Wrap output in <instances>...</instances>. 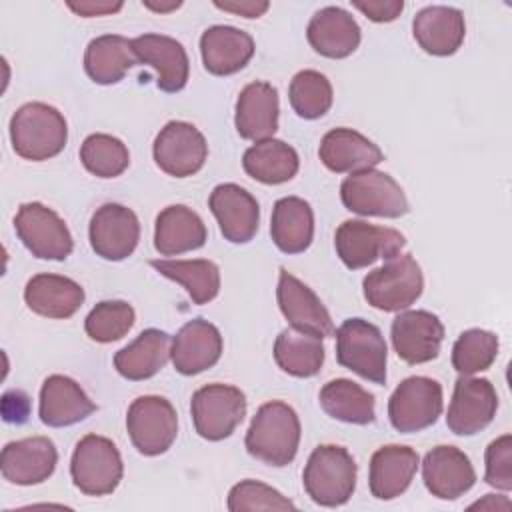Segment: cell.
I'll return each instance as SVG.
<instances>
[{
    "label": "cell",
    "mask_w": 512,
    "mask_h": 512,
    "mask_svg": "<svg viewBox=\"0 0 512 512\" xmlns=\"http://www.w3.org/2000/svg\"><path fill=\"white\" fill-rule=\"evenodd\" d=\"M292 110L304 120L322 118L334 100L330 80L318 70H300L288 88Z\"/></svg>",
    "instance_id": "f35d334b"
},
{
    "label": "cell",
    "mask_w": 512,
    "mask_h": 512,
    "mask_svg": "<svg viewBox=\"0 0 512 512\" xmlns=\"http://www.w3.org/2000/svg\"><path fill=\"white\" fill-rule=\"evenodd\" d=\"M406 246L402 232L386 226H374L364 220H346L336 228L334 248L342 264L360 270L376 260H390Z\"/></svg>",
    "instance_id": "9c48e42d"
},
{
    "label": "cell",
    "mask_w": 512,
    "mask_h": 512,
    "mask_svg": "<svg viewBox=\"0 0 512 512\" xmlns=\"http://www.w3.org/2000/svg\"><path fill=\"white\" fill-rule=\"evenodd\" d=\"M96 410L82 386L64 374H52L40 388L38 416L50 428H64L82 422Z\"/></svg>",
    "instance_id": "cb8c5ba5"
},
{
    "label": "cell",
    "mask_w": 512,
    "mask_h": 512,
    "mask_svg": "<svg viewBox=\"0 0 512 512\" xmlns=\"http://www.w3.org/2000/svg\"><path fill=\"white\" fill-rule=\"evenodd\" d=\"M220 356L222 334L212 322L204 318L186 322L172 338L170 358L176 372L184 376H194L212 368Z\"/></svg>",
    "instance_id": "44dd1931"
},
{
    "label": "cell",
    "mask_w": 512,
    "mask_h": 512,
    "mask_svg": "<svg viewBox=\"0 0 512 512\" xmlns=\"http://www.w3.org/2000/svg\"><path fill=\"white\" fill-rule=\"evenodd\" d=\"M214 6L224 12L244 16V18H260L270 8V4L266 0H232V2L216 0Z\"/></svg>",
    "instance_id": "7dc6e473"
},
{
    "label": "cell",
    "mask_w": 512,
    "mask_h": 512,
    "mask_svg": "<svg viewBox=\"0 0 512 512\" xmlns=\"http://www.w3.org/2000/svg\"><path fill=\"white\" fill-rule=\"evenodd\" d=\"M82 166L98 178H116L130 164L126 144L112 134H90L80 146Z\"/></svg>",
    "instance_id": "ab89813d"
},
{
    "label": "cell",
    "mask_w": 512,
    "mask_h": 512,
    "mask_svg": "<svg viewBox=\"0 0 512 512\" xmlns=\"http://www.w3.org/2000/svg\"><path fill=\"white\" fill-rule=\"evenodd\" d=\"M244 172L262 184H284L300 168L298 152L276 138L254 142L242 156Z\"/></svg>",
    "instance_id": "e575fe53"
},
{
    "label": "cell",
    "mask_w": 512,
    "mask_h": 512,
    "mask_svg": "<svg viewBox=\"0 0 512 512\" xmlns=\"http://www.w3.org/2000/svg\"><path fill=\"white\" fill-rule=\"evenodd\" d=\"M318 400L330 418L346 424L364 426L376 418L374 396L348 378L326 382L318 394Z\"/></svg>",
    "instance_id": "8d00e7d4"
},
{
    "label": "cell",
    "mask_w": 512,
    "mask_h": 512,
    "mask_svg": "<svg viewBox=\"0 0 512 512\" xmlns=\"http://www.w3.org/2000/svg\"><path fill=\"white\" fill-rule=\"evenodd\" d=\"M356 10H360L372 22H392L396 20L402 10V0H376V2H352Z\"/></svg>",
    "instance_id": "f6af8a7d"
},
{
    "label": "cell",
    "mask_w": 512,
    "mask_h": 512,
    "mask_svg": "<svg viewBox=\"0 0 512 512\" xmlns=\"http://www.w3.org/2000/svg\"><path fill=\"white\" fill-rule=\"evenodd\" d=\"M470 508H480V510H500V508H510V500L506 496H496V494H486L484 500L474 502Z\"/></svg>",
    "instance_id": "681fc988"
},
{
    "label": "cell",
    "mask_w": 512,
    "mask_h": 512,
    "mask_svg": "<svg viewBox=\"0 0 512 512\" xmlns=\"http://www.w3.org/2000/svg\"><path fill=\"white\" fill-rule=\"evenodd\" d=\"M208 206L228 242L246 244L256 236L260 224V206L246 188L234 182L218 184L210 192Z\"/></svg>",
    "instance_id": "e0dca14e"
},
{
    "label": "cell",
    "mask_w": 512,
    "mask_h": 512,
    "mask_svg": "<svg viewBox=\"0 0 512 512\" xmlns=\"http://www.w3.org/2000/svg\"><path fill=\"white\" fill-rule=\"evenodd\" d=\"M254 40L248 32L216 24L202 32L200 54L204 68L214 76H230L240 72L254 56Z\"/></svg>",
    "instance_id": "484cf974"
},
{
    "label": "cell",
    "mask_w": 512,
    "mask_h": 512,
    "mask_svg": "<svg viewBox=\"0 0 512 512\" xmlns=\"http://www.w3.org/2000/svg\"><path fill=\"white\" fill-rule=\"evenodd\" d=\"M270 236L284 254L304 252L314 238V212L304 198L284 196L276 200L270 220Z\"/></svg>",
    "instance_id": "d6a6232c"
},
{
    "label": "cell",
    "mask_w": 512,
    "mask_h": 512,
    "mask_svg": "<svg viewBox=\"0 0 512 512\" xmlns=\"http://www.w3.org/2000/svg\"><path fill=\"white\" fill-rule=\"evenodd\" d=\"M74 14L84 16V18H92V16H106V14H114L120 12L124 2H106V0H86V2H68L66 4Z\"/></svg>",
    "instance_id": "c3c4849f"
},
{
    "label": "cell",
    "mask_w": 512,
    "mask_h": 512,
    "mask_svg": "<svg viewBox=\"0 0 512 512\" xmlns=\"http://www.w3.org/2000/svg\"><path fill=\"white\" fill-rule=\"evenodd\" d=\"M392 346L406 364H424L438 356L444 324L428 310H402L392 320Z\"/></svg>",
    "instance_id": "2e32d148"
},
{
    "label": "cell",
    "mask_w": 512,
    "mask_h": 512,
    "mask_svg": "<svg viewBox=\"0 0 512 512\" xmlns=\"http://www.w3.org/2000/svg\"><path fill=\"white\" fill-rule=\"evenodd\" d=\"M138 62L156 70V86L162 92H180L190 74V60L184 46L164 34H142L132 40Z\"/></svg>",
    "instance_id": "7402d4cb"
},
{
    "label": "cell",
    "mask_w": 512,
    "mask_h": 512,
    "mask_svg": "<svg viewBox=\"0 0 512 512\" xmlns=\"http://www.w3.org/2000/svg\"><path fill=\"white\" fill-rule=\"evenodd\" d=\"M208 230L204 220L184 204L166 206L156 216L154 248L162 256H178L206 244Z\"/></svg>",
    "instance_id": "4dcf8cb0"
},
{
    "label": "cell",
    "mask_w": 512,
    "mask_h": 512,
    "mask_svg": "<svg viewBox=\"0 0 512 512\" xmlns=\"http://www.w3.org/2000/svg\"><path fill=\"white\" fill-rule=\"evenodd\" d=\"M276 298L284 318L290 322L292 328L316 334L320 338L334 336L336 328L326 306L312 292V288H308L286 268H280Z\"/></svg>",
    "instance_id": "d6986e66"
},
{
    "label": "cell",
    "mask_w": 512,
    "mask_h": 512,
    "mask_svg": "<svg viewBox=\"0 0 512 512\" xmlns=\"http://www.w3.org/2000/svg\"><path fill=\"white\" fill-rule=\"evenodd\" d=\"M136 312L124 300H102L98 302L84 320V330L90 340L108 344L124 338L134 326Z\"/></svg>",
    "instance_id": "b9f144b4"
},
{
    "label": "cell",
    "mask_w": 512,
    "mask_h": 512,
    "mask_svg": "<svg viewBox=\"0 0 512 512\" xmlns=\"http://www.w3.org/2000/svg\"><path fill=\"white\" fill-rule=\"evenodd\" d=\"M14 230L36 258L66 260L74 250L66 222L42 202L22 204L14 216Z\"/></svg>",
    "instance_id": "8fae6325"
},
{
    "label": "cell",
    "mask_w": 512,
    "mask_h": 512,
    "mask_svg": "<svg viewBox=\"0 0 512 512\" xmlns=\"http://www.w3.org/2000/svg\"><path fill=\"white\" fill-rule=\"evenodd\" d=\"M366 302L382 312H402L422 294L424 276L412 254H396L362 280Z\"/></svg>",
    "instance_id": "277c9868"
},
{
    "label": "cell",
    "mask_w": 512,
    "mask_h": 512,
    "mask_svg": "<svg viewBox=\"0 0 512 512\" xmlns=\"http://www.w3.org/2000/svg\"><path fill=\"white\" fill-rule=\"evenodd\" d=\"M336 360L360 378L386 384L388 348L380 328L364 318L344 320L336 332Z\"/></svg>",
    "instance_id": "5b68a950"
},
{
    "label": "cell",
    "mask_w": 512,
    "mask_h": 512,
    "mask_svg": "<svg viewBox=\"0 0 512 512\" xmlns=\"http://www.w3.org/2000/svg\"><path fill=\"white\" fill-rule=\"evenodd\" d=\"M156 166L174 178H186L202 170L208 158L204 134L190 122L172 120L154 138Z\"/></svg>",
    "instance_id": "4fadbf2b"
},
{
    "label": "cell",
    "mask_w": 512,
    "mask_h": 512,
    "mask_svg": "<svg viewBox=\"0 0 512 512\" xmlns=\"http://www.w3.org/2000/svg\"><path fill=\"white\" fill-rule=\"evenodd\" d=\"M442 386L428 376L402 380L388 400V418L402 434L420 432L432 426L442 414Z\"/></svg>",
    "instance_id": "7c38bea8"
},
{
    "label": "cell",
    "mask_w": 512,
    "mask_h": 512,
    "mask_svg": "<svg viewBox=\"0 0 512 512\" xmlns=\"http://www.w3.org/2000/svg\"><path fill=\"white\" fill-rule=\"evenodd\" d=\"M58 464V450L46 436H30L8 442L2 448L0 470L4 480L18 486H34L48 480Z\"/></svg>",
    "instance_id": "ac0fdd59"
},
{
    "label": "cell",
    "mask_w": 512,
    "mask_h": 512,
    "mask_svg": "<svg viewBox=\"0 0 512 512\" xmlns=\"http://www.w3.org/2000/svg\"><path fill=\"white\" fill-rule=\"evenodd\" d=\"M300 434L296 410L282 400H272L256 410L244 444L256 460L282 468L296 458Z\"/></svg>",
    "instance_id": "6da1fadb"
},
{
    "label": "cell",
    "mask_w": 512,
    "mask_h": 512,
    "mask_svg": "<svg viewBox=\"0 0 512 512\" xmlns=\"http://www.w3.org/2000/svg\"><path fill=\"white\" fill-rule=\"evenodd\" d=\"M486 472L484 482L498 490H512V436L502 434L492 440L484 454Z\"/></svg>",
    "instance_id": "ee69618b"
},
{
    "label": "cell",
    "mask_w": 512,
    "mask_h": 512,
    "mask_svg": "<svg viewBox=\"0 0 512 512\" xmlns=\"http://www.w3.org/2000/svg\"><path fill=\"white\" fill-rule=\"evenodd\" d=\"M142 4L150 10H154V12H172V10L182 6V2H176V0H172V2H148V0H144Z\"/></svg>",
    "instance_id": "f907efd6"
},
{
    "label": "cell",
    "mask_w": 512,
    "mask_h": 512,
    "mask_svg": "<svg viewBox=\"0 0 512 512\" xmlns=\"http://www.w3.org/2000/svg\"><path fill=\"white\" fill-rule=\"evenodd\" d=\"M170 348L172 342L164 330H142L136 340L114 354V368L126 380H148L166 366Z\"/></svg>",
    "instance_id": "1f68e13d"
},
{
    "label": "cell",
    "mask_w": 512,
    "mask_h": 512,
    "mask_svg": "<svg viewBox=\"0 0 512 512\" xmlns=\"http://www.w3.org/2000/svg\"><path fill=\"white\" fill-rule=\"evenodd\" d=\"M420 458L410 446L388 444L378 448L370 458L368 486L374 498L394 500L410 486Z\"/></svg>",
    "instance_id": "f546056e"
},
{
    "label": "cell",
    "mask_w": 512,
    "mask_h": 512,
    "mask_svg": "<svg viewBox=\"0 0 512 512\" xmlns=\"http://www.w3.org/2000/svg\"><path fill=\"white\" fill-rule=\"evenodd\" d=\"M24 302L38 316L66 320L84 304V288L68 276L44 272L26 282Z\"/></svg>",
    "instance_id": "f1b7e54d"
},
{
    "label": "cell",
    "mask_w": 512,
    "mask_h": 512,
    "mask_svg": "<svg viewBox=\"0 0 512 512\" xmlns=\"http://www.w3.org/2000/svg\"><path fill=\"white\" fill-rule=\"evenodd\" d=\"M126 430L140 454L160 456L176 440L178 416L164 396H140L128 406Z\"/></svg>",
    "instance_id": "30bf717a"
},
{
    "label": "cell",
    "mask_w": 512,
    "mask_h": 512,
    "mask_svg": "<svg viewBox=\"0 0 512 512\" xmlns=\"http://www.w3.org/2000/svg\"><path fill=\"white\" fill-rule=\"evenodd\" d=\"M138 62L132 40L120 34H104L88 42L84 52V70L92 82L108 86L120 82Z\"/></svg>",
    "instance_id": "836d02e7"
},
{
    "label": "cell",
    "mask_w": 512,
    "mask_h": 512,
    "mask_svg": "<svg viewBox=\"0 0 512 512\" xmlns=\"http://www.w3.org/2000/svg\"><path fill=\"white\" fill-rule=\"evenodd\" d=\"M70 476L74 486L86 496L112 494L124 476V464L116 444L100 434L80 438L72 452Z\"/></svg>",
    "instance_id": "8992f818"
},
{
    "label": "cell",
    "mask_w": 512,
    "mask_h": 512,
    "mask_svg": "<svg viewBox=\"0 0 512 512\" xmlns=\"http://www.w3.org/2000/svg\"><path fill=\"white\" fill-rule=\"evenodd\" d=\"M318 156L322 164L336 174H354L374 168L384 160L382 150L352 128H334L326 132L320 140Z\"/></svg>",
    "instance_id": "83f0119b"
},
{
    "label": "cell",
    "mask_w": 512,
    "mask_h": 512,
    "mask_svg": "<svg viewBox=\"0 0 512 512\" xmlns=\"http://www.w3.org/2000/svg\"><path fill=\"white\" fill-rule=\"evenodd\" d=\"M274 360L278 368L290 376H316L324 364L322 338L290 326L276 336Z\"/></svg>",
    "instance_id": "d590c367"
},
{
    "label": "cell",
    "mask_w": 512,
    "mask_h": 512,
    "mask_svg": "<svg viewBox=\"0 0 512 512\" xmlns=\"http://www.w3.org/2000/svg\"><path fill=\"white\" fill-rule=\"evenodd\" d=\"M228 510H296L294 502L282 496L276 488L258 482V480H242L234 484L228 492Z\"/></svg>",
    "instance_id": "7bdbcfd3"
},
{
    "label": "cell",
    "mask_w": 512,
    "mask_h": 512,
    "mask_svg": "<svg viewBox=\"0 0 512 512\" xmlns=\"http://www.w3.org/2000/svg\"><path fill=\"white\" fill-rule=\"evenodd\" d=\"M418 46L432 56H452L464 42V14L454 6H426L412 20Z\"/></svg>",
    "instance_id": "d4e9b609"
},
{
    "label": "cell",
    "mask_w": 512,
    "mask_h": 512,
    "mask_svg": "<svg viewBox=\"0 0 512 512\" xmlns=\"http://www.w3.org/2000/svg\"><path fill=\"white\" fill-rule=\"evenodd\" d=\"M306 38L320 56L340 60L358 48L362 34L350 12L340 6H326L310 18Z\"/></svg>",
    "instance_id": "4316f807"
},
{
    "label": "cell",
    "mask_w": 512,
    "mask_h": 512,
    "mask_svg": "<svg viewBox=\"0 0 512 512\" xmlns=\"http://www.w3.org/2000/svg\"><path fill=\"white\" fill-rule=\"evenodd\" d=\"M90 246L92 250L110 262L128 258L140 240L138 216L116 202L102 204L90 218Z\"/></svg>",
    "instance_id": "9a60e30c"
},
{
    "label": "cell",
    "mask_w": 512,
    "mask_h": 512,
    "mask_svg": "<svg viewBox=\"0 0 512 512\" xmlns=\"http://www.w3.org/2000/svg\"><path fill=\"white\" fill-rule=\"evenodd\" d=\"M68 140V124L62 112L44 102H28L10 118V142L14 152L32 162L58 156Z\"/></svg>",
    "instance_id": "7a4b0ae2"
},
{
    "label": "cell",
    "mask_w": 512,
    "mask_h": 512,
    "mask_svg": "<svg viewBox=\"0 0 512 512\" xmlns=\"http://www.w3.org/2000/svg\"><path fill=\"white\" fill-rule=\"evenodd\" d=\"M190 414L200 438L220 442L246 416V396L230 384H206L192 394Z\"/></svg>",
    "instance_id": "ba28073f"
},
{
    "label": "cell",
    "mask_w": 512,
    "mask_h": 512,
    "mask_svg": "<svg viewBox=\"0 0 512 512\" xmlns=\"http://www.w3.org/2000/svg\"><path fill=\"white\" fill-rule=\"evenodd\" d=\"M2 414L6 422L22 424L30 414V398L22 390H10L2 396Z\"/></svg>",
    "instance_id": "bcb514c9"
},
{
    "label": "cell",
    "mask_w": 512,
    "mask_h": 512,
    "mask_svg": "<svg viewBox=\"0 0 512 512\" xmlns=\"http://www.w3.org/2000/svg\"><path fill=\"white\" fill-rule=\"evenodd\" d=\"M498 336L490 330H464L452 346V366L460 376L488 370L498 356Z\"/></svg>",
    "instance_id": "60d3db41"
},
{
    "label": "cell",
    "mask_w": 512,
    "mask_h": 512,
    "mask_svg": "<svg viewBox=\"0 0 512 512\" xmlns=\"http://www.w3.org/2000/svg\"><path fill=\"white\" fill-rule=\"evenodd\" d=\"M498 394L490 380L460 376L454 384L446 426L456 436H474L496 416Z\"/></svg>",
    "instance_id": "5bb4252c"
},
{
    "label": "cell",
    "mask_w": 512,
    "mask_h": 512,
    "mask_svg": "<svg viewBox=\"0 0 512 512\" xmlns=\"http://www.w3.org/2000/svg\"><path fill=\"white\" fill-rule=\"evenodd\" d=\"M422 480L432 496L456 500L474 486L476 472L460 448L440 444L424 456Z\"/></svg>",
    "instance_id": "ffe728a7"
},
{
    "label": "cell",
    "mask_w": 512,
    "mask_h": 512,
    "mask_svg": "<svg viewBox=\"0 0 512 512\" xmlns=\"http://www.w3.org/2000/svg\"><path fill=\"white\" fill-rule=\"evenodd\" d=\"M356 474L358 466L344 446L322 444L312 450L302 472V484L314 504L336 508L354 494Z\"/></svg>",
    "instance_id": "3957f363"
},
{
    "label": "cell",
    "mask_w": 512,
    "mask_h": 512,
    "mask_svg": "<svg viewBox=\"0 0 512 512\" xmlns=\"http://www.w3.org/2000/svg\"><path fill=\"white\" fill-rule=\"evenodd\" d=\"M340 198L346 210L360 216L400 218L410 210L402 186L390 174L376 168L346 176L340 184Z\"/></svg>",
    "instance_id": "52a82bcc"
},
{
    "label": "cell",
    "mask_w": 512,
    "mask_h": 512,
    "mask_svg": "<svg viewBox=\"0 0 512 512\" xmlns=\"http://www.w3.org/2000/svg\"><path fill=\"white\" fill-rule=\"evenodd\" d=\"M278 114L280 104L276 88L262 80L250 82L240 90L236 100V132L244 140H268L278 130Z\"/></svg>",
    "instance_id": "603a6c76"
},
{
    "label": "cell",
    "mask_w": 512,
    "mask_h": 512,
    "mask_svg": "<svg viewBox=\"0 0 512 512\" xmlns=\"http://www.w3.org/2000/svg\"><path fill=\"white\" fill-rule=\"evenodd\" d=\"M150 266L182 284L194 304H208L220 292V268L212 260H150Z\"/></svg>",
    "instance_id": "74e56055"
}]
</instances>
